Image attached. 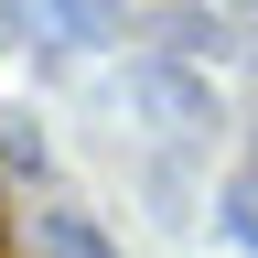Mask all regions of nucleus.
Segmentation results:
<instances>
[{
  "mask_svg": "<svg viewBox=\"0 0 258 258\" xmlns=\"http://www.w3.org/2000/svg\"><path fill=\"white\" fill-rule=\"evenodd\" d=\"M32 237H43V258H108V237H97L86 215H43Z\"/></svg>",
  "mask_w": 258,
  "mask_h": 258,
  "instance_id": "f03ea898",
  "label": "nucleus"
},
{
  "mask_svg": "<svg viewBox=\"0 0 258 258\" xmlns=\"http://www.w3.org/2000/svg\"><path fill=\"white\" fill-rule=\"evenodd\" d=\"M205 32H215V11H161V43L172 54H205Z\"/></svg>",
  "mask_w": 258,
  "mask_h": 258,
  "instance_id": "20e7f679",
  "label": "nucleus"
},
{
  "mask_svg": "<svg viewBox=\"0 0 258 258\" xmlns=\"http://www.w3.org/2000/svg\"><path fill=\"white\" fill-rule=\"evenodd\" d=\"M43 11L64 22V43H108V0H43Z\"/></svg>",
  "mask_w": 258,
  "mask_h": 258,
  "instance_id": "7ed1b4c3",
  "label": "nucleus"
},
{
  "mask_svg": "<svg viewBox=\"0 0 258 258\" xmlns=\"http://www.w3.org/2000/svg\"><path fill=\"white\" fill-rule=\"evenodd\" d=\"M140 108L161 118V129H215V97L183 76V64H140Z\"/></svg>",
  "mask_w": 258,
  "mask_h": 258,
  "instance_id": "f257e3e1",
  "label": "nucleus"
}]
</instances>
